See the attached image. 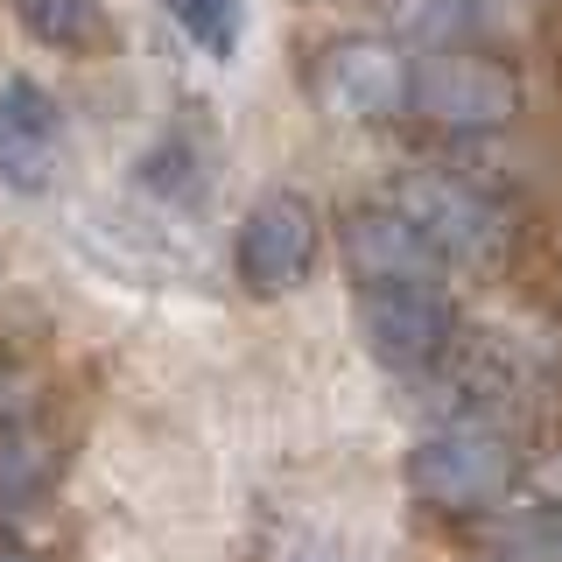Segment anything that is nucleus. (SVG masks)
<instances>
[{
	"instance_id": "1",
	"label": "nucleus",
	"mask_w": 562,
	"mask_h": 562,
	"mask_svg": "<svg viewBox=\"0 0 562 562\" xmlns=\"http://www.w3.org/2000/svg\"><path fill=\"white\" fill-rule=\"evenodd\" d=\"M520 485V457L499 429L485 422H450V429H429L408 450V492L436 514H485L506 492Z\"/></svg>"
},
{
	"instance_id": "2",
	"label": "nucleus",
	"mask_w": 562,
	"mask_h": 562,
	"mask_svg": "<svg viewBox=\"0 0 562 562\" xmlns=\"http://www.w3.org/2000/svg\"><path fill=\"white\" fill-rule=\"evenodd\" d=\"M408 105L436 127L457 134H492L520 120V78L514 64L485 57V49H429L422 64H408Z\"/></svg>"
},
{
	"instance_id": "3",
	"label": "nucleus",
	"mask_w": 562,
	"mask_h": 562,
	"mask_svg": "<svg viewBox=\"0 0 562 562\" xmlns=\"http://www.w3.org/2000/svg\"><path fill=\"white\" fill-rule=\"evenodd\" d=\"M386 204H394L443 260L485 268V260L506 254V218H499V204H492L479 183L450 176V169H408V176H394Z\"/></svg>"
},
{
	"instance_id": "4",
	"label": "nucleus",
	"mask_w": 562,
	"mask_h": 562,
	"mask_svg": "<svg viewBox=\"0 0 562 562\" xmlns=\"http://www.w3.org/2000/svg\"><path fill=\"white\" fill-rule=\"evenodd\" d=\"M359 338L394 373H429L457 345V303L443 281H366Z\"/></svg>"
},
{
	"instance_id": "5",
	"label": "nucleus",
	"mask_w": 562,
	"mask_h": 562,
	"mask_svg": "<svg viewBox=\"0 0 562 562\" xmlns=\"http://www.w3.org/2000/svg\"><path fill=\"white\" fill-rule=\"evenodd\" d=\"M316 268V211L303 198H260L239 225V274L260 295L303 289Z\"/></svg>"
},
{
	"instance_id": "6",
	"label": "nucleus",
	"mask_w": 562,
	"mask_h": 562,
	"mask_svg": "<svg viewBox=\"0 0 562 562\" xmlns=\"http://www.w3.org/2000/svg\"><path fill=\"white\" fill-rule=\"evenodd\" d=\"M316 99L345 120H394L408 105V57L394 43H373V35L330 43L316 57Z\"/></svg>"
},
{
	"instance_id": "7",
	"label": "nucleus",
	"mask_w": 562,
	"mask_h": 562,
	"mask_svg": "<svg viewBox=\"0 0 562 562\" xmlns=\"http://www.w3.org/2000/svg\"><path fill=\"white\" fill-rule=\"evenodd\" d=\"M57 148H64V113L35 78L0 85V183L35 198L57 183Z\"/></svg>"
},
{
	"instance_id": "8",
	"label": "nucleus",
	"mask_w": 562,
	"mask_h": 562,
	"mask_svg": "<svg viewBox=\"0 0 562 562\" xmlns=\"http://www.w3.org/2000/svg\"><path fill=\"white\" fill-rule=\"evenodd\" d=\"M338 239H345V260H351L359 281H436L443 274V254H436L394 204H359Z\"/></svg>"
},
{
	"instance_id": "9",
	"label": "nucleus",
	"mask_w": 562,
	"mask_h": 562,
	"mask_svg": "<svg viewBox=\"0 0 562 562\" xmlns=\"http://www.w3.org/2000/svg\"><path fill=\"white\" fill-rule=\"evenodd\" d=\"M22 22L43 49H99L105 43V8L99 0H14Z\"/></svg>"
},
{
	"instance_id": "10",
	"label": "nucleus",
	"mask_w": 562,
	"mask_h": 562,
	"mask_svg": "<svg viewBox=\"0 0 562 562\" xmlns=\"http://www.w3.org/2000/svg\"><path fill=\"white\" fill-rule=\"evenodd\" d=\"M49 479H57V450H49L29 422H0V506L43 499Z\"/></svg>"
},
{
	"instance_id": "11",
	"label": "nucleus",
	"mask_w": 562,
	"mask_h": 562,
	"mask_svg": "<svg viewBox=\"0 0 562 562\" xmlns=\"http://www.w3.org/2000/svg\"><path fill=\"white\" fill-rule=\"evenodd\" d=\"M176 14V29L204 49V57H233L239 49V29H246V8L239 0H162Z\"/></svg>"
},
{
	"instance_id": "12",
	"label": "nucleus",
	"mask_w": 562,
	"mask_h": 562,
	"mask_svg": "<svg viewBox=\"0 0 562 562\" xmlns=\"http://www.w3.org/2000/svg\"><path fill=\"white\" fill-rule=\"evenodd\" d=\"M471 22H479L471 0H394V29L422 35V43H436V49H443L450 35H464Z\"/></svg>"
},
{
	"instance_id": "13",
	"label": "nucleus",
	"mask_w": 562,
	"mask_h": 562,
	"mask_svg": "<svg viewBox=\"0 0 562 562\" xmlns=\"http://www.w3.org/2000/svg\"><path fill=\"white\" fill-rule=\"evenodd\" d=\"M140 183L162 190V198H190V190H198V155H190L183 140H162V148L140 162Z\"/></svg>"
},
{
	"instance_id": "14",
	"label": "nucleus",
	"mask_w": 562,
	"mask_h": 562,
	"mask_svg": "<svg viewBox=\"0 0 562 562\" xmlns=\"http://www.w3.org/2000/svg\"><path fill=\"white\" fill-rule=\"evenodd\" d=\"M506 562H562V514H541L520 535H506Z\"/></svg>"
},
{
	"instance_id": "15",
	"label": "nucleus",
	"mask_w": 562,
	"mask_h": 562,
	"mask_svg": "<svg viewBox=\"0 0 562 562\" xmlns=\"http://www.w3.org/2000/svg\"><path fill=\"white\" fill-rule=\"evenodd\" d=\"M541 492H549V499L562 506V457H555V464H549V471H541Z\"/></svg>"
},
{
	"instance_id": "16",
	"label": "nucleus",
	"mask_w": 562,
	"mask_h": 562,
	"mask_svg": "<svg viewBox=\"0 0 562 562\" xmlns=\"http://www.w3.org/2000/svg\"><path fill=\"white\" fill-rule=\"evenodd\" d=\"M0 562H35V555L29 549H0Z\"/></svg>"
}]
</instances>
